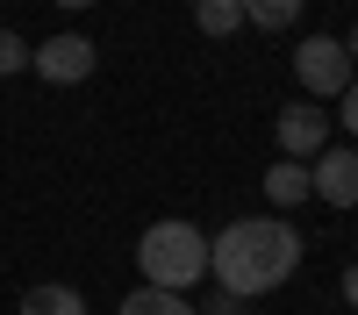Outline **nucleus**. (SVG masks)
<instances>
[{"label": "nucleus", "mask_w": 358, "mask_h": 315, "mask_svg": "<svg viewBox=\"0 0 358 315\" xmlns=\"http://www.w3.org/2000/svg\"><path fill=\"white\" fill-rule=\"evenodd\" d=\"M101 65V50L79 36V29H65V36H43V43H29V72H36L43 86H79V79H94Z\"/></svg>", "instance_id": "20e7f679"}, {"label": "nucleus", "mask_w": 358, "mask_h": 315, "mask_svg": "<svg viewBox=\"0 0 358 315\" xmlns=\"http://www.w3.org/2000/svg\"><path fill=\"white\" fill-rule=\"evenodd\" d=\"M22 315H86V301H79V286L43 279V286H29V294H22Z\"/></svg>", "instance_id": "6e6552de"}, {"label": "nucleus", "mask_w": 358, "mask_h": 315, "mask_svg": "<svg viewBox=\"0 0 358 315\" xmlns=\"http://www.w3.org/2000/svg\"><path fill=\"white\" fill-rule=\"evenodd\" d=\"M236 8H244V29H265V36L301 22V0H236Z\"/></svg>", "instance_id": "1a4fd4ad"}, {"label": "nucleus", "mask_w": 358, "mask_h": 315, "mask_svg": "<svg viewBox=\"0 0 358 315\" xmlns=\"http://www.w3.org/2000/svg\"><path fill=\"white\" fill-rule=\"evenodd\" d=\"M208 315H251V308H244V301H236V294H222V301H215V308H208Z\"/></svg>", "instance_id": "4468645a"}, {"label": "nucleus", "mask_w": 358, "mask_h": 315, "mask_svg": "<svg viewBox=\"0 0 358 315\" xmlns=\"http://www.w3.org/2000/svg\"><path fill=\"white\" fill-rule=\"evenodd\" d=\"M194 29L201 36H236V29H244V8H236V0H194Z\"/></svg>", "instance_id": "9b49d317"}, {"label": "nucleus", "mask_w": 358, "mask_h": 315, "mask_svg": "<svg viewBox=\"0 0 358 315\" xmlns=\"http://www.w3.org/2000/svg\"><path fill=\"white\" fill-rule=\"evenodd\" d=\"M273 136H280V158L308 165V158L330 151V115H322L315 101H294V108H280V115H273Z\"/></svg>", "instance_id": "39448f33"}, {"label": "nucleus", "mask_w": 358, "mask_h": 315, "mask_svg": "<svg viewBox=\"0 0 358 315\" xmlns=\"http://www.w3.org/2000/svg\"><path fill=\"white\" fill-rule=\"evenodd\" d=\"M344 50H351V65H358V22H351V36H344Z\"/></svg>", "instance_id": "dca6fc26"}, {"label": "nucleus", "mask_w": 358, "mask_h": 315, "mask_svg": "<svg viewBox=\"0 0 358 315\" xmlns=\"http://www.w3.org/2000/svg\"><path fill=\"white\" fill-rule=\"evenodd\" d=\"M136 265H143V286L187 294V286H201V279H208V237H201L194 222L165 215V222H151V229L136 237Z\"/></svg>", "instance_id": "f03ea898"}, {"label": "nucleus", "mask_w": 358, "mask_h": 315, "mask_svg": "<svg viewBox=\"0 0 358 315\" xmlns=\"http://www.w3.org/2000/svg\"><path fill=\"white\" fill-rule=\"evenodd\" d=\"M57 8H94V0H57Z\"/></svg>", "instance_id": "f3484780"}, {"label": "nucleus", "mask_w": 358, "mask_h": 315, "mask_svg": "<svg viewBox=\"0 0 358 315\" xmlns=\"http://www.w3.org/2000/svg\"><path fill=\"white\" fill-rule=\"evenodd\" d=\"M301 251L308 244L287 215H236L229 229L208 237V272H215L222 294L251 301V294H273V286H287L301 272Z\"/></svg>", "instance_id": "f257e3e1"}, {"label": "nucleus", "mask_w": 358, "mask_h": 315, "mask_svg": "<svg viewBox=\"0 0 358 315\" xmlns=\"http://www.w3.org/2000/svg\"><path fill=\"white\" fill-rule=\"evenodd\" d=\"M308 200L358 208V151H322V158H308Z\"/></svg>", "instance_id": "423d86ee"}, {"label": "nucleus", "mask_w": 358, "mask_h": 315, "mask_svg": "<svg viewBox=\"0 0 358 315\" xmlns=\"http://www.w3.org/2000/svg\"><path fill=\"white\" fill-rule=\"evenodd\" d=\"M294 79H301V94H308V101H337L344 86L358 79L344 36H301V43H294Z\"/></svg>", "instance_id": "7ed1b4c3"}, {"label": "nucleus", "mask_w": 358, "mask_h": 315, "mask_svg": "<svg viewBox=\"0 0 358 315\" xmlns=\"http://www.w3.org/2000/svg\"><path fill=\"white\" fill-rule=\"evenodd\" d=\"M265 200H273V215L301 208V200H308V165H294V158H273V165H265Z\"/></svg>", "instance_id": "0eeeda50"}, {"label": "nucleus", "mask_w": 358, "mask_h": 315, "mask_svg": "<svg viewBox=\"0 0 358 315\" xmlns=\"http://www.w3.org/2000/svg\"><path fill=\"white\" fill-rule=\"evenodd\" d=\"M344 301H351V308H358V265H351V272H344Z\"/></svg>", "instance_id": "2eb2a0df"}, {"label": "nucleus", "mask_w": 358, "mask_h": 315, "mask_svg": "<svg viewBox=\"0 0 358 315\" xmlns=\"http://www.w3.org/2000/svg\"><path fill=\"white\" fill-rule=\"evenodd\" d=\"M337 122H344V136H358V79L337 94Z\"/></svg>", "instance_id": "ddd939ff"}, {"label": "nucleus", "mask_w": 358, "mask_h": 315, "mask_svg": "<svg viewBox=\"0 0 358 315\" xmlns=\"http://www.w3.org/2000/svg\"><path fill=\"white\" fill-rule=\"evenodd\" d=\"M115 315H201V308H194L187 294H165V286H136Z\"/></svg>", "instance_id": "9d476101"}, {"label": "nucleus", "mask_w": 358, "mask_h": 315, "mask_svg": "<svg viewBox=\"0 0 358 315\" xmlns=\"http://www.w3.org/2000/svg\"><path fill=\"white\" fill-rule=\"evenodd\" d=\"M15 72H29V43L15 29H0V79H15Z\"/></svg>", "instance_id": "f8f14e48"}]
</instances>
